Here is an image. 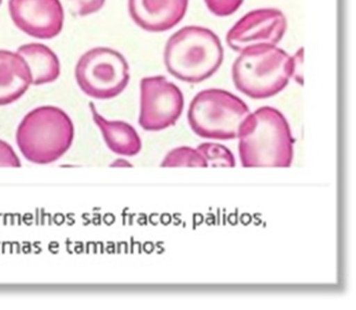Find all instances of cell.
<instances>
[{"instance_id": "cell-20", "label": "cell", "mask_w": 356, "mask_h": 310, "mask_svg": "<svg viewBox=\"0 0 356 310\" xmlns=\"http://www.w3.org/2000/svg\"><path fill=\"white\" fill-rule=\"evenodd\" d=\"M112 168H132V164L124 159H118L111 164Z\"/></svg>"}, {"instance_id": "cell-10", "label": "cell", "mask_w": 356, "mask_h": 310, "mask_svg": "<svg viewBox=\"0 0 356 310\" xmlns=\"http://www.w3.org/2000/svg\"><path fill=\"white\" fill-rule=\"evenodd\" d=\"M189 0H129L131 19L149 33H163L178 26L186 15Z\"/></svg>"}, {"instance_id": "cell-5", "label": "cell", "mask_w": 356, "mask_h": 310, "mask_svg": "<svg viewBox=\"0 0 356 310\" xmlns=\"http://www.w3.org/2000/svg\"><path fill=\"white\" fill-rule=\"evenodd\" d=\"M251 113L247 104L224 89L200 91L189 105L187 120L202 138L230 140L238 137L243 120Z\"/></svg>"}, {"instance_id": "cell-13", "label": "cell", "mask_w": 356, "mask_h": 310, "mask_svg": "<svg viewBox=\"0 0 356 310\" xmlns=\"http://www.w3.org/2000/svg\"><path fill=\"white\" fill-rule=\"evenodd\" d=\"M16 53L24 60L32 78V85L49 84L55 82L61 74L59 58L47 45L30 43L22 45Z\"/></svg>"}, {"instance_id": "cell-9", "label": "cell", "mask_w": 356, "mask_h": 310, "mask_svg": "<svg viewBox=\"0 0 356 310\" xmlns=\"http://www.w3.org/2000/svg\"><path fill=\"white\" fill-rule=\"evenodd\" d=\"M9 11L15 26L34 38L49 40L63 30L64 10L60 0H10Z\"/></svg>"}, {"instance_id": "cell-3", "label": "cell", "mask_w": 356, "mask_h": 310, "mask_svg": "<svg viewBox=\"0 0 356 310\" xmlns=\"http://www.w3.org/2000/svg\"><path fill=\"white\" fill-rule=\"evenodd\" d=\"M74 139V126L70 115L54 106L29 112L16 132L20 153L36 164L57 161L70 149Z\"/></svg>"}, {"instance_id": "cell-4", "label": "cell", "mask_w": 356, "mask_h": 310, "mask_svg": "<svg viewBox=\"0 0 356 310\" xmlns=\"http://www.w3.org/2000/svg\"><path fill=\"white\" fill-rule=\"evenodd\" d=\"M237 90L264 99L284 90L291 80L289 55L277 45H262L239 53L232 66Z\"/></svg>"}, {"instance_id": "cell-19", "label": "cell", "mask_w": 356, "mask_h": 310, "mask_svg": "<svg viewBox=\"0 0 356 310\" xmlns=\"http://www.w3.org/2000/svg\"><path fill=\"white\" fill-rule=\"evenodd\" d=\"M22 162L13 147L0 139V168H20Z\"/></svg>"}, {"instance_id": "cell-17", "label": "cell", "mask_w": 356, "mask_h": 310, "mask_svg": "<svg viewBox=\"0 0 356 310\" xmlns=\"http://www.w3.org/2000/svg\"><path fill=\"white\" fill-rule=\"evenodd\" d=\"M245 0H204L210 13L218 17H228L238 11Z\"/></svg>"}, {"instance_id": "cell-14", "label": "cell", "mask_w": 356, "mask_h": 310, "mask_svg": "<svg viewBox=\"0 0 356 310\" xmlns=\"http://www.w3.org/2000/svg\"><path fill=\"white\" fill-rule=\"evenodd\" d=\"M160 165L161 168H208L201 153L191 147H179L168 152Z\"/></svg>"}, {"instance_id": "cell-12", "label": "cell", "mask_w": 356, "mask_h": 310, "mask_svg": "<svg viewBox=\"0 0 356 310\" xmlns=\"http://www.w3.org/2000/svg\"><path fill=\"white\" fill-rule=\"evenodd\" d=\"M93 122L103 135L110 151L118 155L133 157L140 153L143 142L137 131L122 120H108L99 113L95 104H89Z\"/></svg>"}, {"instance_id": "cell-11", "label": "cell", "mask_w": 356, "mask_h": 310, "mask_svg": "<svg viewBox=\"0 0 356 310\" xmlns=\"http://www.w3.org/2000/svg\"><path fill=\"white\" fill-rule=\"evenodd\" d=\"M32 85L30 70L13 51L0 49V106L15 103Z\"/></svg>"}, {"instance_id": "cell-16", "label": "cell", "mask_w": 356, "mask_h": 310, "mask_svg": "<svg viewBox=\"0 0 356 310\" xmlns=\"http://www.w3.org/2000/svg\"><path fill=\"white\" fill-rule=\"evenodd\" d=\"M106 0H67L68 9L74 17H85L103 9Z\"/></svg>"}, {"instance_id": "cell-1", "label": "cell", "mask_w": 356, "mask_h": 310, "mask_svg": "<svg viewBox=\"0 0 356 310\" xmlns=\"http://www.w3.org/2000/svg\"><path fill=\"white\" fill-rule=\"evenodd\" d=\"M238 153L243 168H289L293 139L285 116L264 106L251 112L239 129Z\"/></svg>"}, {"instance_id": "cell-15", "label": "cell", "mask_w": 356, "mask_h": 310, "mask_svg": "<svg viewBox=\"0 0 356 310\" xmlns=\"http://www.w3.org/2000/svg\"><path fill=\"white\" fill-rule=\"evenodd\" d=\"M208 166L213 168H234L235 157L232 152L220 143L205 142L197 147Z\"/></svg>"}, {"instance_id": "cell-2", "label": "cell", "mask_w": 356, "mask_h": 310, "mask_svg": "<svg viewBox=\"0 0 356 310\" xmlns=\"http://www.w3.org/2000/svg\"><path fill=\"white\" fill-rule=\"evenodd\" d=\"M164 64L174 78L197 84L211 78L224 62V49L216 33L200 26L177 31L164 47Z\"/></svg>"}, {"instance_id": "cell-8", "label": "cell", "mask_w": 356, "mask_h": 310, "mask_svg": "<svg viewBox=\"0 0 356 310\" xmlns=\"http://www.w3.org/2000/svg\"><path fill=\"white\" fill-rule=\"evenodd\" d=\"M287 20L280 10L261 8L245 14L228 31L226 42L236 53L262 45H278L286 33Z\"/></svg>"}, {"instance_id": "cell-21", "label": "cell", "mask_w": 356, "mask_h": 310, "mask_svg": "<svg viewBox=\"0 0 356 310\" xmlns=\"http://www.w3.org/2000/svg\"><path fill=\"white\" fill-rule=\"evenodd\" d=\"M1 3H3V0H0V5H1Z\"/></svg>"}, {"instance_id": "cell-7", "label": "cell", "mask_w": 356, "mask_h": 310, "mask_svg": "<svg viewBox=\"0 0 356 310\" xmlns=\"http://www.w3.org/2000/svg\"><path fill=\"white\" fill-rule=\"evenodd\" d=\"M184 105L182 90L165 76H147L141 80L138 122L143 130L162 131L175 126Z\"/></svg>"}, {"instance_id": "cell-18", "label": "cell", "mask_w": 356, "mask_h": 310, "mask_svg": "<svg viewBox=\"0 0 356 310\" xmlns=\"http://www.w3.org/2000/svg\"><path fill=\"white\" fill-rule=\"evenodd\" d=\"M304 49L300 47L293 56H289V72L291 79L299 85H303Z\"/></svg>"}, {"instance_id": "cell-6", "label": "cell", "mask_w": 356, "mask_h": 310, "mask_svg": "<svg viewBox=\"0 0 356 310\" xmlns=\"http://www.w3.org/2000/svg\"><path fill=\"white\" fill-rule=\"evenodd\" d=\"M74 74L85 95L104 101L122 95L130 82L126 58L109 47H95L85 53L76 63Z\"/></svg>"}]
</instances>
